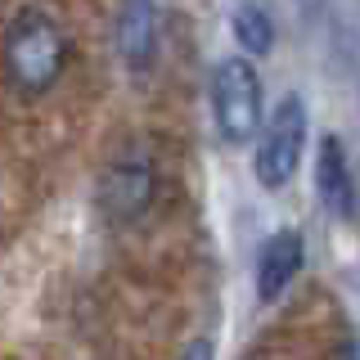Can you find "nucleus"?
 I'll return each mask as SVG.
<instances>
[{"mask_svg":"<svg viewBox=\"0 0 360 360\" xmlns=\"http://www.w3.org/2000/svg\"><path fill=\"white\" fill-rule=\"evenodd\" d=\"M180 360H217V347H212L207 338H194V342L185 347V356H180Z\"/></svg>","mask_w":360,"mask_h":360,"instance_id":"nucleus-9","label":"nucleus"},{"mask_svg":"<svg viewBox=\"0 0 360 360\" xmlns=\"http://www.w3.org/2000/svg\"><path fill=\"white\" fill-rule=\"evenodd\" d=\"M315 198L338 221L356 217V176H352V162H347L338 135H324L320 153H315Z\"/></svg>","mask_w":360,"mask_h":360,"instance_id":"nucleus-7","label":"nucleus"},{"mask_svg":"<svg viewBox=\"0 0 360 360\" xmlns=\"http://www.w3.org/2000/svg\"><path fill=\"white\" fill-rule=\"evenodd\" d=\"M158 37H162V14L158 0H122L112 14V45L131 77H144L158 59Z\"/></svg>","mask_w":360,"mask_h":360,"instance_id":"nucleus-5","label":"nucleus"},{"mask_svg":"<svg viewBox=\"0 0 360 360\" xmlns=\"http://www.w3.org/2000/svg\"><path fill=\"white\" fill-rule=\"evenodd\" d=\"M302 262H307V243L297 230H275L257 252V302H279L292 288Z\"/></svg>","mask_w":360,"mask_h":360,"instance_id":"nucleus-6","label":"nucleus"},{"mask_svg":"<svg viewBox=\"0 0 360 360\" xmlns=\"http://www.w3.org/2000/svg\"><path fill=\"white\" fill-rule=\"evenodd\" d=\"M230 32L243 45L248 59H262V54H270V45H275V22H270V14L262 5H239L230 18Z\"/></svg>","mask_w":360,"mask_h":360,"instance_id":"nucleus-8","label":"nucleus"},{"mask_svg":"<svg viewBox=\"0 0 360 360\" xmlns=\"http://www.w3.org/2000/svg\"><path fill=\"white\" fill-rule=\"evenodd\" d=\"M212 127L230 149H243L252 135L266 131V95H262V72L248 54H230L212 68Z\"/></svg>","mask_w":360,"mask_h":360,"instance_id":"nucleus-2","label":"nucleus"},{"mask_svg":"<svg viewBox=\"0 0 360 360\" xmlns=\"http://www.w3.org/2000/svg\"><path fill=\"white\" fill-rule=\"evenodd\" d=\"M72 59V37L50 9L22 5L5 22V77L18 95L37 99L63 77Z\"/></svg>","mask_w":360,"mask_h":360,"instance_id":"nucleus-1","label":"nucleus"},{"mask_svg":"<svg viewBox=\"0 0 360 360\" xmlns=\"http://www.w3.org/2000/svg\"><path fill=\"white\" fill-rule=\"evenodd\" d=\"M307 99L302 95H284L275 104V112L266 117V131L257 135V153H252V167H257V180L262 189H284L302 167V153H307Z\"/></svg>","mask_w":360,"mask_h":360,"instance_id":"nucleus-4","label":"nucleus"},{"mask_svg":"<svg viewBox=\"0 0 360 360\" xmlns=\"http://www.w3.org/2000/svg\"><path fill=\"white\" fill-rule=\"evenodd\" d=\"M158 198V158L144 140H127L112 149L99 172L95 202L108 225H135Z\"/></svg>","mask_w":360,"mask_h":360,"instance_id":"nucleus-3","label":"nucleus"}]
</instances>
